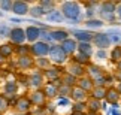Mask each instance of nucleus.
I'll return each instance as SVG.
<instances>
[{"instance_id": "f257e3e1", "label": "nucleus", "mask_w": 121, "mask_h": 115, "mask_svg": "<svg viewBox=\"0 0 121 115\" xmlns=\"http://www.w3.org/2000/svg\"><path fill=\"white\" fill-rule=\"evenodd\" d=\"M60 12L63 13L64 20L73 21V22H81L82 21V4L78 2H64L61 4Z\"/></svg>"}, {"instance_id": "f03ea898", "label": "nucleus", "mask_w": 121, "mask_h": 115, "mask_svg": "<svg viewBox=\"0 0 121 115\" xmlns=\"http://www.w3.org/2000/svg\"><path fill=\"white\" fill-rule=\"evenodd\" d=\"M97 13L100 15L102 21H108V22H115L117 20V3L115 2H103L99 4L97 8Z\"/></svg>"}, {"instance_id": "7ed1b4c3", "label": "nucleus", "mask_w": 121, "mask_h": 115, "mask_svg": "<svg viewBox=\"0 0 121 115\" xmlns=\"http://www.w3.org/2000/svg\"><path fill=\"white\" fill-rule=\"evenodd\" d=\"M49 60L55 64H64L67 61V55L64 54V51L61 49V47L57 43L54 45H49Z\"/></svg>"}, {"instance_id": "20e7f679", "label": "nucleus", "mask_w": 121, "mask_h": 115, "mask_svg": "<svg viewBox=\"0 0 121 115\" xmlns=\"http://www.w3.org/2000/svg\"><path fill=\"white\" fill-rule=\"evenodd\" d=\"M93 47H96L97 49H108L111 45V39L109 36L105 33V31H100V33H94V36H93V40H91Z\"/></svg>"}, {"instance_id": "39448f33", "label": "nucleus", "mask_w": 121, "mask_h": 115, "mask_svg": "<svg viewBox=\"0 0 121 115\" xmlns=\"http://www.w3.org/2000/svg\"><path fill=\"white\" fill-rule=\"evenodd\" d=\"M72 34H73V39L76 40L78 43H91L93 40V36H94V33L90 30H81V29H75L72 30Z\"/></svg>"}, {"instance_id": "423d86ee", "label": "nucleus", "mask_w": 121, "mask_h": 115, "mask_svg": "<svg viewBox=\"0 0 121 115\" xmlns=\"http://www.w3.org/2000/svg\"><path fill=\"white\" fill-rule=\"evenodd\" d=\"M30 51H31V54H33V55H36V57L45 58V57L49 54V45L45 43V42H40V40H38L36 43L31 45Z\"/></svg>"}, {"instance_id": "0eeeda50", "label": "nucleus", "mask_w": 121, "mask_h": 115, "mask_svg": "<svg viewBox=\"0 0 121 115\" xmlns=\"http://www.w3.org/2000/svg\"><path fill=\"white\" fill-rule=\"evenodd\" d=\"M85 70H87V76L90 78L91 81H96V79H99V78L102 76H105L106 75V72H105V69L99 66V64H88V66L85 67Z\"/></svg>"}, {"instance_id": "6e6552de", "label": "nucleus", "mask_w": 121, "mask_h": 115, "mask_svg": "<svg viewBox=\"0 0 121 115\" xmlns=\"http://www.w3.org/2000/svg\"><path fill=\"white\" fill-rule=\"evenodd\" d=\"M60 47H61V49L64 51V54H66L67 57L70 55H75V54L78 52V42L73 38H69L66 39L63 43H60Z\"/></svg>"}, {"instance_id": "1a4fd4ad", "label": "nucleus", "mask_w": 121, "mask_h": 115, "mask_svg": "<svg viewBox=\"0 0 121 115\" xmlns=\"http://www.w3.org/2000/svg\"><path fill=\"white\" fill-rule=\"evenodd\" d=\"M66 73L72 75L73 78H76V79H79V78H82V76L87 75V70H85V67H84V66H81V64H78V63H75V61H72V63L67 66Z\"/></svg>"}, {"instance_id": "9d476101", "label": "nucleus", "mask_w": 121, "mask_h": 115, "mask_svg": "<svg viewBox=\"0 0 121 115\" xmlns=\"http://www.w3.org/2000/svg\"><path fill=\"white\" fill-rule=\"evenodd\" d=\"M9 38H11L12 43L22 45V43L26 42V30L20 29V27H15V29L11 30V33H9Z\"/></svg>"}, {"instance_id": "9b49d317", "label": "nucleus", "mask_w": 121, "mask_h": 115, "mask_svg": "<svg viewBox=\"0 0 121 115\" xmlns=\"http://www.w3.org/2000/svg\"><path fill=\"white\" fill-rule=\"evenodd\" d=\"M29 11H30L29 3L22 2V0H17V2H13V3H12V12L15 13V15L24 17L26 13H29Z\"/></svg>"}, {"instance_id": "f8f14e48", "label": "nucleus", "mask_w": 121, "mask_h": 115, "mask_svg": "<svg viewBox=\"0 0 121 115\" xmlns=\"http://www.w3.org/2000/svg\"><path fill=\"white\" fill-rule=\"evenodd\" d=\"M31 108V102L29 97H26V96H22V97H20L15 102V109L18 111V114H27L30 111Z\"/></svg>"}, {"instance_id": "ddd939ff", "label": "nucleus", "mask_w": 121, "mask_h": 115, "mask_svg": "<svg viewBox=\"0 0 121 115\" xmlns=\"http://www.w3.org/2000/svg\"><path fill=\"white\" fill-rule=\"evenodd\" d=\"M121 99V94L115 90V87H106V96H105V102L106 103H111V105H115L118 103Z\"/></svg>"}, {"instance_id": "4468645a", "label": "nucleus", "mask_w": 121, "mask_h": 115, "mask_svg": "<svg viewBox=\"0 0 121 115\" xmlns=\"http://www.w3.org/2000/svg\"><path fill=\"white\" fill-rule=\"evenodd\" d=\"M70 99L73 100V103H79V102H87L88 99V93H85L84 90H81L79 87H73L72 93H70Z\"/></svg>"}, {"instance_id": "2eb2a0df", "label": "nucleus", "mask_w": 121, "mask_h": 115, "mask_svg": "<svg viewBox=\"0 0 121 115\" xmlns=\"http://www.w3.org/2000/svg\"><path fill=\"white\" fill-rule=\"evenodd\" d=\"M39 36H40V29L36 26H30L26 29V40H29L31 43H36L39 40Z\"/></svg>"}, {"instance_id": "dca6fc26", "label": "nucleus", "mask_w": 121, "mask_h": 115, "mask_svg": "<svg viewBox=\"0 0 121 115\" xmlns=\"http://www.w3.org/2000/svg\"><path fill=\"white\" fill-rule=\"evenodd\" d=\"M51 39H52V42L60 45V43H63L66 39H69V31L67 30H63V29L52 30V31H51Z\"/></svg>"}, {"instance_id": "f3484780", "label": "nucleus", "mask_w": 121, "mask_h": 115, "mask_svg": "<svg viewBox=\"0 0 121 115\" xmlns=\"http://www.w3.org/2000/svg\"><path fill=\"white\" fill-rule=\"evenodd\" d=\"M76 87H79L81 90H84L85 93L90 94V93H91V90L94 88V84H93V81L85 75V76H82V78H79V79L76 81Z\"/></svg>"}, {"instance_id": "a211bd4d", "label": "nucleus", "mask_w": 121, "mask_h": 115, "mask_svg": "<svg viewBox=\"0 0 121 115\" xmlns=\"http://www.w3.org/2000/svg\"><path fill=\"white\" fill-rule=\"evenodd\" d=\"M42 91H43L45 97H49V99L57 97L58 96V84H55V82H48V84L43 85V90Z\"/></svg>"}, {"instance_id": "6ab92c4d", "label": "nucleus", "mask_w": 121, "mask_h": 115, "mask_svg": "<svg viewBox=\"0 0 121 115\" xmlns=\"http://www.w3.org/2000/svg\"><path fill=\"white\" fill-rule=\"evenodd\" d=\"M29 99H30L31 105H36V106H42V105H45V100H46V97H45V94H43V91H42V90L33 91V93L30 94Z\"/></svg>"}, {"instance_id": "aec40b11", "label": "nucleus", "mask_w": 121, "mask_h": 115, "mask_svg": "<svg viewBox=\"0 0 121 115\" xmlns=\"http://www.w3.org/2000/svg\"><path fill=\"white\" fill-rule=\"evenodd\" d=\"M85 105H87V112L90 114H99V111H102V102H99L96 99L88 97Z\"/></svg>"}, {"instance_id": "412c9836", "label": "nucleus", "mask_w": 121, "mask_h": 115, "mask_svg": "<svg viewBox=\"0 0 121 115\" xmlns=\"http://www.w3.org/2000/svg\"><path fill=\"white\" fill-rule=\"evenodd\" d=\"M105 96H106V87H94V88L91 90V93L88 94V97L96 99V100H99V102H103Z\"/></svg>"}, {"instance_id": "4be33fe9", "label": "nucleus", "mask_w": 121, "mask_h": 115, "mask_svg": "<svg viewBox=\"0 0 121 115\" xmlns=\"http://www.w3.org/2000/svg\"><path fill=\"white\" fill-rule=\"evenodd\" d=\"M45 78L48 79L49 82H55L61 78V72H60L58 67H49L45 70Z\"/></svg>"}, {"instance_id": "5701e85b", "label": "nucleus", "mask_w": 121, "mask_h": 115, "mask_svg": "<svg viewBox=\"0 0 121 115\" xmlns=\"http://www.w3.org/2000/svg\"><path fill=\"white\" fill-rule=\"evenodd\" d=\"M84 24H85L87 30L93 31V30H99V29H102L105 22L102 21L100 18H91V20H85V22H84Z\"/></svg>"}, {"instance_id": "b1692460", "label": "nucleus", "mask_w": 121, "mask_h": 115, "mask_svg": "<svg viewBox=\"0 0 121 115\" xmlns=\"http://www.w3.org/2000/svg\"><path fill=\"white\" fill-rule=\"evenodd\" d=\"M29 84L31 87H35V88H40L42 85H43V75H42L40 72H35L33 75L30 76V79H29Z\"/></svg>"}, {"instance_id": "393cba45", "label": "nucleus", "mask_w": 121, "mask_h": 115, "mask_svg": "<svg viewBox=\"0 0 121 115\" xmlns=\"http://www.w3.org/2000/svg\"><path fill=\"white\" fill-rule=\"evenodd\" d=\"M105 33L109 36L111 43L118 45V43L121 42V30H120V29H109V30H106Z\"/></svg>"}, {"instance_id": "a878e982", "label": "nucleus", "mask_w": 121, "mask_h": 115, "mask_svg": "<svg viewBox=\"0 0 121 115\" xmlns=\"http://www.w3.org/2000/svg\"><path fill=\"white\" fill-rule=\"evenodd\" d=\"M35 64V60L31 58L29 54H22V55H20V58H18V66H20L21 69H29Z\"/></svg>"}, {"instance_id": "bb28decb", "label": "nucleus", "mask_w": 121, "mask_h": 115, "mask_svg": "<svg viewBox=\"0 0 121 115\" xmlns=\"http://www.w3.org/2000/svg\"><path fill=\"white\" fill-rule=\"evenodd\" d=\"M46 20H48L49 22H63L64 21V17H63V13L57 11V9H52L51 12L46 13Z\"/></svg>"}, {"instance_id": "cd10ccee", "label": "nucleus", "mask_w": 121, "mask_h": 115, "mask_svg": "<svg viewBox=\"0 0 121 115\" xmlns=\"http://www.w3.org/2000/svg\"><path fill=\"white\" fill-rule=\"evenodd\" d=\"M78 52L84 54V55L90 57L94 54V49H93V43H78Z\"/></svg>"}, {"instance_id": "c85d7f7f", "label": "nucleus", "mask_w": 121, "mask_h": 115, "mask_svg": "<svg viewBox=\"0 0 121 115\" xmlns=\"http://www.w3.org/2000/svg\"><path fill=\"white\" fill-rule=\"evenodd\" d=\"M109 58L112 60L115 64L121 61V45H115V47L111 49V52H109Z\"/></svg>"}, {"instance_id": "c756f323", "label": "nucleus", "mask_w": 121, "mask_h": 115, "mask_svg": "<svg viewBox=\"0 0 121 115\" xmlns=\"http://www.w3.org/2000/svg\"><path fill=\"white\" fill-rule=\"evenodd\" d=\"M72 61H75V63H78V64H81V66L87 67L88 64H90V57L84 55V54H81V52H76L75 55H73V60H72Z\"/></svg>"}, {"instance_id": "7c9ffc66", "label": "nucleus", "mask_w": 121, "mask_h": 115, "mask_svg": "<svg viewBox=\"0 0 121 115\" xmlns=\"http://www.w3.org/2000/svg\"><path fill=\"white\" fill-rule=\"evenodd\" d=\"M73 87H69L66 84H58V97H69L70 99V93H72Z\"/></svg>"}, {"instance_id": "2f4dec72", "label": "nucleus", "mask_w": 121, "mask_h": 115, "mask_svg": "<svg viewBox=\"0 0 121 115\" xmlns=\"http://www.w3.org/2000/svg\"><path fill=\"white\" fill-rule=\"evenodd\" d=\"M39 39H40V42H45V43H51L52 42V39H51V31H48V29L43 26L40 29V36H39Z\"/></svg>"}, {"instance_id": "473e14b6", "label": "nucleus", "mask_w": 121, "mask_h": 115, "mask_svg": "<svg viewBox=\"0 0 121 115\" xmlns=\"http://www.w3.org/2000/svg\"><path fill=\"white\" fill-rule=\"evenodd\" d=\"M29 13L33 18H40V17H43V15H46V12L42 9L39 4H36V6H31L30 8V11H29Z\"/></svg>"}, {"instance_id": "72a5a7b5", "label": "nucleus", "mask_w": 121, "mask_h": 115, "mask_svg": "<svg viewBox=\"0 0 121 115\" xmlns=\"http://www.w3.org/2000/svg\"><path fill=\"white\" fill-rule=\"evenodd\" d=\"M3 90H4V93H6L8 96H13V94L17 93V90H18V85L15 84V82L9 81V82H6V84H4Z\"/></svg>"}, {"instance_id": "f704fd0d", "label": "nucleus", "mask_w": 121, "mask_h": 115, "mask_svg": "<svg viewBox=\"0 0 121 115\" xmlns=\"http://www.w3.org/2000/svg\"><path fill=\"white\" fill-rule=\"evenodd\" d=\"M76 78H73L72 75H69V73H64V75L61 76V84H66L69 87H75L76 85Z\"/></svg>"}, {"instance_id": "c9c22d12", "label": "nucleus", "mask_w": 121, "mask_h": 115, "mask_svg": "<svg viewBox=\"0 0 121 115\" xmlns=\"http://www.w3.org/2000/svg\"><path fill=\"white\" fill-rule=\"evenodd\" d=\"M72 111L73 112H78V114H85L87 112V105H85V102L73 103L72 105Z\"/></svg>"}, {"instance_id": "e433bc0d", "label": "nucleus", "mask_w": 121, "mask_h": 115, "mask_svg": "<svg viewBox=\"0 0 121 115\" xmlns=\"http://www.w3.org/2000/svg\"><path fill=\"white\" fill-rule=\"evenodd\" d=\"M0 54L6 58V57H11L12 54H13V48L11 47V45H2L0 47Z\"/></svg>"}, {"instance_id": "4c0bfd02", "label": "nucleus", "mask_w": 121, "mask_h": 115, "mask_svg": "<svg viewBox=\"0 0 121 115\" xmlns=\"http://www.w3.org/2000/svg\"><path fill=\"white\" fill-rule=\"evenodd\" d=\"M38 66H39V69H49L51 66H49V60L48 58H38Z\"/></svg>"}, {"instance_id": "58836bf2", "label": "nucleus", "mask_w": 121, "mask_h": 115, "mask_svg": "<svg viewBox=\"0 0 121 115\" xmlns=\"http://www.w3.org/2000/svg\"><path fill=\"white\" fill-rule=\"evenodd\" d=\"M12 3L11 0H2L0 2V8L3 9V11H12Z\"/></svg>"}, {"instance_id": "ea45409f", "label": "nucleus", "mask_w": 121, "mask_h": 115, "mask_svg": "<svg viewBox=\"0 0 121 115\" xmlns=\"http://www.w3.org/2000/svg\"><path fill=\"white\" fill-rule=\"evenodd\" d=\"M9 33H11V29L4 24H0V38H8Z\"/></svg>"}, {"instance_id": "a19ab883", "label": "nucleus", "mask_w": 121, "mask_h": 115, "mask_svg": "<svg viewBox=\"0 0 121 115\" xmlns=\"http://www.w3.org/2000/svg\"><path fill=\"white\" fill-rule=\"evenodd\" d=\"M96 58L97 60H106L108 58V52H106L105 49H97L96 51Z\"/></svg>"}, {"instance_id": "79ce46f5", "label": "nucleus", "mask_w": 121, "mask_h": 115, "mask_svg": "<svg viewBox=\"0 0 121 115\" xmlns=\"http://www.w3.org/2000/svg\"><path fill=\"white\" fill-rule=\"evenodd\" d=\"M57 105L58 106H69V105H70V99L69 97H58Z\"/></svg>"}, {"instance_id": "37998d69", "label": "nucleus", "mask_w": 121, "mask_h": 115, "mask_svg": "<svg viewBox=\"0 0 121 115\" xmlns=\"http://www.w3.org/2000/svg\"><path fill=\"white\" fill-rule=\"evenodd\" d=\"M8 106H9L8 100L4 99L3 96H0V112H2V111H6V109H8Z\"/></svg>"}, {"instance_id": "c03bdc74", "label": "nucleus", "mask_w": 121, "mask_h": 115, "mask_svg": "<svg viewBox=\"0 0 121 115\" xmlns=\"http://www.w3.org/2000/svg\"><path fill=\"white\" fill-rule=\"evenodd\" d=\"M114 79L117 81V82H121V70H117V72H114Z\"/></svg>"}, {"instance_id": "a18cd8bd", "label": "nucleus", "mask_w": 121, "mask_h": 115, "mask_svg": "<svg viewBox=\"0 0 121 115\" xmlns=\"http://www.w3.org/2000/svg\"><path fill=\"white\" fill-rule=\"evenodd\" d=\"M117 18L121 20V3H117Z\"/></svg>"}, {"instance_id": "49530a36", "label": "nucleus", "mask_w": 121, "mask_h": 115, "mask_svg": "<svg viewBox=\"0 0 121 115\" xmlns=\"http://www.w3.org/2000/svg\"><path fill=\"white\" fill-rule=\"evenodd\" d=\"M11 21H12V22H21V21H22V18H18V17L15 18V17H13V18H11Z\"/></svg>"}, {"instance_id": "de8ad7c7", "label": "nucleus", "mask_w": 121, "mask_h": 115, "mask_svg": "<svg viewBox=\"0 0 121 115\" xmlns=\"http://www.w3.org/2000/svg\"><path fill=\"white\" fill-rule=\"evenodd\" d=\"M102 109H103V111H108V103H106L105 100L102 102Z\"/></svg>"}, {"instance_id": "09e8293b", "label": "nucleus", "mask_w": 121, "mask_h": 115, "mask_svg": "<svg viewBox=\"0 0 121 115\" xmlns=\"http://www.w3.org/2000/svg\"><path fill=\"white\" fill-rule=\"evenodd\" d=\"M115 90H117L118 93L121 94V82H118V84H117V87H115Z\"/></svg>"}, {"instance_id": "8fccbe9b", "label": "nucleus", "mask_w": 121, "mask_h": 115, "mask_svg": "<svg viewBox=\"0 0 121 115\" xmlns=\"http://www.w3.org/2000/svg\"><path fill=\"white\" fill-rule=\"evenodd\" d=\"M117 70H121V61L117 63Z\"/></svg>"}, {"instance_id": "3c124183", "label": "nucleus", "mask_w": 121, "mask_h": 115, "mask_svg": "<svg viewBox=\"0 0 121 115\" xmlns=\"http://www.w3.org/2000/svg\"><path fill=\"white\" fill-rule=\"evenodd\" d=\"M3 60H4V57L2 55V54H0V63H2V61H3Z\"/></svg>"}, {"instance_id": "603ef678", "label": "nucleus", "mask_w": 121, "mask_h": 115, "mask_svg": "<svg viewBox=\"0 0 121 115\" xmlns=\"http://www.w3.org/2000/svg\"><path fill=\"white\" fill-rule=\"evenodd\" d=\"M72 115H85V114H78V112H73Z\"/></svg>"}, {"instance_id": "864d4df0", "label": "nucleus", "mask_w": 121, "mask_h": 115, "mask_svg": "<svg viewBox=\"0 0 121 115\" xmlns=\"http://www.w3.org/2000/svg\"><path fill=\"white\" fill-rule=\"evenodd\" d=\"M85 115H97V114H90V112H88V114H85Z\"/></svg>"}, {"instance_id": "5fc2aeb1", "label": "nucleus", "mask_w": 121, "mask_h": 115, "mask_svg": "<svg viewBox=\"0 0 121 115\" xmlns=\"http://www.w3.org/2000/svg\"><path fill=\"white\" fill-rule=\"evenodd\" d=\"M15 115H29V114H15Z\"/></svg>"}]
</instances>
